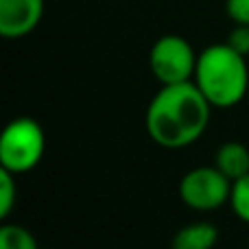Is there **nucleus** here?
<instances>
[{
    "label": "nucleus",
    "instance_id": "nucleus-1",
    "mask_svg": "<svg viewBox=\"0 0 249 249\" xmlns=\"http://www.w3.org/2000/svg\"><path fill=\"white\" fill-rule=\"evenodd\" d=\"M212 109L193 81L162 86L146 107V133L162 149H186L206 133Z\"/></svg>",
    "mask_w": 249,
    "mask_h": 249
},
{
    "label": "nucleus",
    "instance_id": "nucleus-2",
    "mask_svg": "<svg viewBox=\"0 0 249 249\" xmlns=\"http://www.w3.org/2000/svg\"><path fill=\"white\" fill-rule=\"evenodd\" d=\"M193 83L214 109H230L247 94V57L236 53L228 42L210 44L197 57Z\"/></svg>",
    "mask_w": 249,
    "mask_h": 249
},
{
    "label": "nucleus",
    "instance_id": "nucleus-3",
    "mask_svg": "<svg viewBox=\"0 0 249 249\" xmlns=\"http://www.w3.org/2000/svg\"><path fill=\"white\" fill-rule=\"evenodd\" d=\"M46 136L35 118L18 116L4 127L0 136V168L13 175L31 173L44 158Z\"/></svg>",
    "mask_w": 249,
    "mask_h": 249
},
{
    "label": "nucleus",
    "instance_id": "nucleus-4",
    "mask_svg": "<svg viewBox=\"0 0 249 249\" xmlns=\"http://www.w3.org/2000/svg\"><path fill=\"white\" fill-rule=\"evenodd\" d=\"M199 53L186 37L175 33L162 35L149 51V68L160 86L193 81Z\"/></svg>",
    "mask_w": 249,
    "mask_h": 249
},
{
    "label": "nucleus",
    "instance_id": "nucleus-5",
    "mask_svg": "<svg viewBox=\"0 0 249 249\" xmlns=\"http://www.w3.org/2000/svg\"><path fill=\"white\" fill-rule=\"evenodd\" d=\"M179 199L195 212H214L230 203L232 181L216 166H195L179 179Z\"/></svg>",
    "mask_w": 249,
    "mask_h": 249
},
{
    "label": "nucleus",
    "instance_id": "nucleus-6",
    "mask_svg": "<svg viewBox=\"0 0 249 249\" xmlns=\"http://www.w3.org/2000/svg\"><path fill=\"white\" fill-rule=\"evenodd\" d=\"M44 18V0H0V35L4 39H22L39 26Z\"/></svg>",
    "mask_w": 249,
    "mask_h": 249
},
{
    "label": "nucleus",
    "instance_id": "nucleus-7",
    "mask_svg": "<svg viewBox=\"0 0 249 249\" xmlns=\"http://www.w3.org/2000/svg\"><path fill=\"white\" fill-rule=\"evenodd\" d=\"M219 243V230L210 221H195L175 232L171 249H214Z\"/></svg>",
    "mask_w": 249,
    "mask_h": 249
},
{
    "label": "nucleus",
    "instance_id": "nucleus-8",
    "mask_svg": "<svg viewBox=\"0 0 249 249\" xmlns=\"http://www.w3.org/2000/svg\"><path fill=\"white\" fill-rule=\"evenodd\" d=\"M214 166L228 177L230 181H236L249 173V149L247 144L238 140L223 142L214 155Z\"/></svg>",
    "mask_w": 249,
    "mask_h": 249
},
{
    "label": "nucleus",
    "instance_id": "nucleus-9",
    "mask_svg": "<svg viewBox=\"0 0 249 249\" xmlns=\"http://www.w3.org/2000/svg\"><path fill=\"white\" fill-rule=\"evenodd\" d=\"M0 249H39V243L24 225L4 223L0 228Z\"/></svg>",
    "mask_w": 249,
    "mask_h": 249
},
{
    "label": "nucleus",
    "instance_id": "nucleus-10",
    "mask_svg": "<svg viewBox=\"0 0 249 249\" xmlns=\"http://www.w3.org/2000/svg\"><path fill=\"white\" fill-rule=\"evenodd\" d=\"M230 208L238 221L249 225V173L241 179L232 181V193H230Z\"/></svg>",
    "mask_w": 249,
    "mask_h": 249
},
{
    "label": "nucleus",
    "instance_id": "nucleus-11",
    "mask_svg": "<svg viewBox=\"0 0 249 249\" xmlns=\"http://www.w3.org/2000/svg\"><path fill=\"white\" fill-rule=\"evenodd\" d=\"M18 175L0 168V219H9L18 201Z\"/></svg>",
    "mask_w": 249,
    "mask_h": 249
},
{
    "label": "nucleus",
    "instance_id": "nucleus-12",
    "mask_svg": "<svg viewBox=\"0 0 249 249\" xmlns=\"http://www.w3.org/2000/svg\"><path fill=\"white\" fill-rule=\"evenodd\" d=\"M225 42H228L236 53L249 57V26L247 24H234V29L230 31Z\"/></svg>",
    "mask_w": 249,
    "mask_h": 249
},
{
    "label": "nucleus",
    "instance_id": "nucleus-13",
    "mask_svg": "<svg viewBox=\"0 0 249 249\" xmlns=\"http://www.w3.org/2000/svg\"><path fill=\"white\" fill-rule=\"evenodd\" d=\"M225 13L234 24L249 26V0H225Z\"/></svg>",
    "mask_w": 249,
    "mask_h": 249
},
{
    "label": "nucleus",
    "instance_id": "nucleus-14",
    "mask_svg": "<svg viewBox=\"0 0 249 249\" xmlns=\"http://www.w3.org/2000/svg\"><path fill=\"white\" fill-rule=\"evenodd\" d=\"M247 249H249V245H247Z\"/></svg>",
    "mask_w": 249,
    "mask_h": 249
}]
</instances>
